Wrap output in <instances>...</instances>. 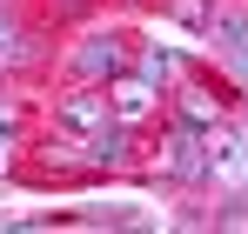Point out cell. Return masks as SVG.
Segmentation results:
<instances>
[{"label":"cell","mask_w":248,"mask_h":234,"mask_svg":"<svg viewBox=\"0 0 248 234\" xmlns=\"http://www.w3.org/2000/svg\"><path fill=\"white\" fill-rule=\"evenodd\" d=\"M108 94H67V101H61V127H67V134H101V127H108Z\"/></svg>","instance_id":"277c9868"},{"label":"cell","mask_w":248,"mask_h":234,"mask_svg":"<svg viewBox=\"0 0 248 234\" xmlns=\"http://www.w3.org/2000/svg\"><path fill=\"white\" fill-rule=\"evenodd\" d=\"M208 174L228 181V188H248V141H242V134L208 127Z\"/></svg>","instance_id":"6da1fadb"},{"label":"cell","mask_w":248,"mask_h":234,"mask_svg":"<svg viewBox=\"0 0 248 234\" xmlns=\"http://www.w3.org/2000/svg\"><path fill=\"white\" fill-rule=\"evenodd\" d=\"M7 47H14V20H0V54H7Z\"/></svg>","instance_id":"7c38bea8"},{"label":"cell","mask_w":248,"mask_h":234,"mask_svg":"<svg viewBox=\"0 0 248 234\" xmlns=\"http://www.w3.org/2000/svg\"><path fill=\"white\" fill-rule=\"evenodd\" d=\"M7 134H14V107L0 101V141H7Z\"/></svg>","instance_id":"8fae6325"},{"label":"cell","mask_w":248,"mask_h":234,"mask_svg":"<svg viewBox=\"0 0 248 234\" xmlns=\"http://www.w3.org/2000/svg\"><path fill=\"white\" fill-rule=\"evenodd\" d=\"M181 120H188V127H215V101H208L202 87H188V94H181Z\"/></svg>","instance_id":"ba28073f"},{"label":"cell","mask_w":248,"mask_h":234,"mask_svg":"<svg viewBox=\"0 0 248 234\" xmlns=\"http://www.w3.org/2000/svg\"><path fill=\"white\" fill-rule=\"evenodd\" d=\"M108 114L121 120V127L148 120V114H155V80H141V74H114V80H108Z\"/></svg>","instance_id":"7a4b0ae2"},{"label":"cell","mask_w":248,"mask_h":234,"mask_svg":"<svg viewBox=\"0 0 248 234\" xmlns=\"http://www.w3.org/2000/svg\"><path fill=\"white\" fill-rule=\"evenodd\" d=\"M174 74V54H168V47H148V54H141V80H168Z\"/></svg>","instance_id":"30bf717a"},{"label":"cell","mask_w":248,"mask_h":234,"mask_svg":"<svg viewBox=\"0 0 248 234\" xmlns=\"http://www.w3.org/2000/svg\"><path fill=\"white\" fill-rule=\"evenodd\" d=\"M0 147H7V141H0ZM0 167H7V154H0Z\"/></svg>","instance_id":"4fadbf2b"},{"label":"cell","mask_w":248,"mask_h":234,"mask_svg":"<svg viewBox=\"0 0 248 234\" xmlns=\"http://www.w3.org/2000/svg\"><path fill=\"white\" fill-rule=\"evenodd\" d=\"M74 67H81L87 80H114V74H121V40L87 34V40H81V54H74Z\"/></svg>","instance_id":"5b68a950"},{"label":"cell","mask_w":248,"mask_h":234,"mask_svg":"<svg viewBox=\"0 0 248 234\" xmlns=\"http://www.w3.org/2000/svg\"><path fill=\"white\" fill-rule=\"evenodd\" d=\"M87 154L101 161V167H114V161H127V134H121V120H108V127L94 134V147H87Z\"/></svg>","instance_id":"52a82bcc"},{"label":"cell","mask_w":248,"mask_h":234,"mask_svg":"<svg viewBox=\"0 0 248 234\" xmlns=\"http://www.w3.org/2000/svg\"><path fill=\"white\" fill-rule=\"evenodd\" d=\"M208 40L228 54L235 74H248V20H242V14H215V20H208Z\"/></svg>","instance_id":"8992f818"},{"label":"cell","mask_w":248,"mask_h":234,"mask_svg":"<svg viewBox=\"0 0 248 234\" xmlns=\"http://www.w3.org/2000/svg\"><path fill=\"white\" fill-rule=\"evenodd\" d=\"M168 14H174L181 27H195V34H208V20H215V14H208V0H168Z\"/></svg>","instance_id":"9c48e42d"},{"label":"cell","mask_w":248,"mask_h":234,"mask_svg":"<svg viewBox=\"0 0 248 234\" xmlns=\"http://www.w3.org/2000/svg\"><path fill=\"white\" fill-rule=\"evenodd\" d=\"M168 174L174 181H208V141H202V127H174L168 134Z\"/></svg>","instance_id":"3957f363"}]
</instances>
